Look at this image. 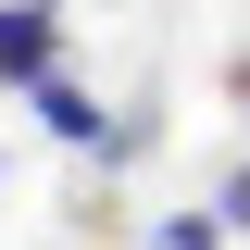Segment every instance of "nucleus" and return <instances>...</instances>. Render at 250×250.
Wrapping results in <instances>:
<instances>
[{"label": "nucleus", "instance_id": "f257e3e1", "mask_svg": "<svg viewBox=\"0 0 250 250\" xmlns=\"http://www.w3.org/2000/svg\"><path fill=\"white\" fill-rule=\"evenodd\" d=\"M62 62V13L50 0H0V88H38Z\"/></svg>", "mask_w": 250, "mask_h": 250}, {"label": "nucleus", "instance_id": "f03ea898", "mask_svg": "<svg viewBox=\"0 0 250 250\" xmlns=\"http://www.w3.org/2000/svg\"><path fill=\"white\" fill-rule=\"evenodd\" d=\"M38 125H50V138H62V150H113V125H100V100L88 88H75V75H62V62H50V75H38Z\"/></svg>", "mask_w": 250, "mask_h": 250}, {"label": "nucleus", "instance_id": "7ed1b4c3", "mask_svg": "<svg viewBox=\"0 0 250 250\" xmlns=\"http://www.w3.org/2000/svg\"><path fill=\"white\" fill-rule=\"evenodd\" d=\"M225 238H238V225H225V200H213V213H175V225H150V250H225Z\"/></svg>", "mask_w": 250, "mask_h": 250}, {"label": "nucleus", "instance_id": "20e7f679", "mask_svg": "<svg viewBox=\"0 0 250 250\" xmlns=\"http://www.w3.org/2000/svg\"><path fill=\"white\" fill-rule=\"evenodd\" d=\"M225 225H238V238H250V163H238V175H225Z\"/></svg>", "mask_w": 250, "mask_h": 250}]
</instances>
